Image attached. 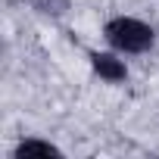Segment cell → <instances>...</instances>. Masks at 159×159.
Wrapping results in <instances>:
<instances>
[{"instance_id":"1","label":"cell","mask_w":159,"mask_h":159,"mask_svg":"<svg viewBox=\"0 0 159 159\" xmlns=\"http://www.w3.org/2000/svg\"><path fill=\"white\" fill-rule=\"evenodd\" d=\"M103 41L125 56H140L156 47V28L137 16H112L103 25Z\"/></svg>"},{"instance_id":"2","label":"cell","mask_w":159,"mask_h":159,"mask_svg":"<svg viewBox=\"0 0 159 159\" xmlns=\"http://www.w3.org/2000/svg\"><path fill=\"white\" fill-rule=\"evenodd\" d=\"M88 62H91L94 75L106 84H125L128 75H131V69L125 62V53H119L112 47L109 50H88Z\"/></svg>"},{"instance_id":"3","label":"cell","mask_w":159,"mask_h":159,"mask_svg":"<svg viewBox=\"0 0 159 159\" xmlns=\"http://www.w3.org/2000/svg\"><path fill=\"white\" fill-rule=\"evenodd\" d=\"M13 159H62L66 153L53 143V140H47V137H22L16 147H13V153H10Z\"/></svg>"}]
</instances>
